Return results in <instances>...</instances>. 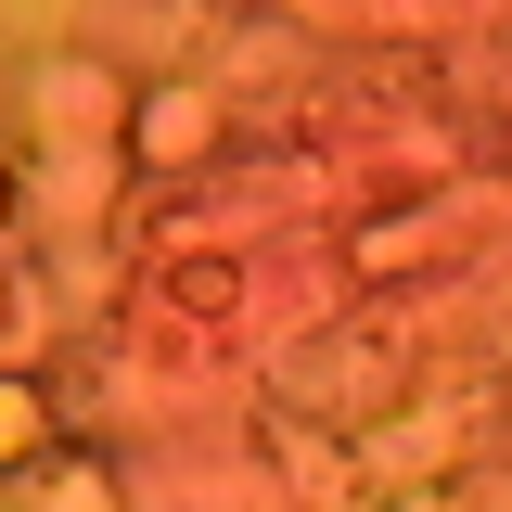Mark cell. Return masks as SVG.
Wrapping results in <instances>:
<instances>
[{
	"label": "cell",
	"mask_w": 512,
	"mask_h": 512,
	"mask_svg": "<svg viewBox=\"0 0 512 512\" xmlns=\"http://www.w3.org/2000/svg\"><path fill=\"white\" fill-rule=\"evenodd\" d=\"M39 448H52L39 397H26V384H0V461H39Z\"/></svg>",
	"instance_id": "1"
}]
</instances>
